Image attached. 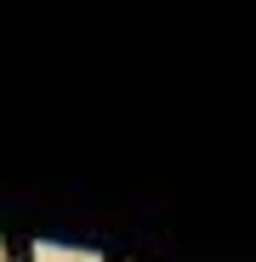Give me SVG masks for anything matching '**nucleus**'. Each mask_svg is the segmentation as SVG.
<instances>
[{
    "label": "nucleus",
    "mask_w": 256,
    "mask_h": 262,
    "mask_svg": "<svg viewBox=\"0 0 256 262\" xmlns=\"http://www.w3.org/2000/svg\"><path fill=\"white\" fill-rule=\"evenodd\" d=\"M0 262H34V245H29V239H17V234H6V228H0Z\"/></svg>",
    "instance_id": "1"
},
{
    "label": "nucleus",
    "mask_w": 256,
    "mask_h": 262,
    "mask_svg": "<svg viewBox=\"0 0 256 262\" xmlns=\"http://www.w3.org/2000/svg\"><path fill=\"white\" fill-rule=\"evenodd\" d=\"M103 262H125V256H103Z\"/></svg>",
    "instance_id": "2"
}]
</instances>
